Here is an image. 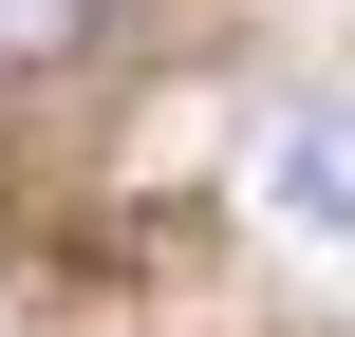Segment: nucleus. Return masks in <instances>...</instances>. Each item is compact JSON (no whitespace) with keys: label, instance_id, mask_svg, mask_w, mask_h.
I'll use <instances>...</instances> for the list:
<instances>
[{"label":"nucleus","instance_id":"1","mask_svg":"<svg viewBox=\"0 0 355 337\" xmlns=\"http://www.w3.org/2000/svg\"><path fill=\"white\" fill-rule=\"evenodd\" d=\"M243 188H262L281 225H318V244H355V94H281V113L243 131Z\"/></svg>","mask_w":355,"mask_h":337},{"label":"nucleus","instance_id":"2","mask_svg":"<svg viewBox=\"0 0 355 337\" xmlns=\"http://www.w3.org/2000/svg\"><path fill=\"white\" fill-rule=\"evenodd\" d=\"M56 56H94V0H0V75H56Z\"/></svg>","mask_w":355,"mask_h":337}]
</instances>
